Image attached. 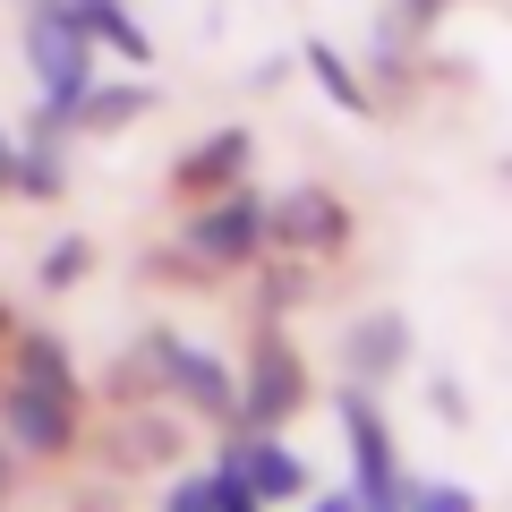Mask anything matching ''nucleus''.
Segmentation results:
<instances>
[{
    "label": "nucleus",
    "instance_id": "1",
    "mask_svg": "<svg viewBox=\"0 0 512 512\" xmlns=\"http://www.w3.org/2000/svg\"><path fill=\"white\" fill-rule=\"evenodd\" d=\"M333 410H342V436H350V495H359V512H402V444H393V419L376 410V384L350 376L333 393Z\"/></svg>",
    "mask_w": 512,
    "mask_h": 512
},
{
    "label": "nucleus",
    "instance_id": "2",
    "mask_svg": "<svg viewBox=\"0 0 512 512\" xmlns=\"http://www.w3.org/2000/svg\"><path fill=\"white\" fill-rule=\"evenodd\" d=\"M308 410V359L291 350V333L274 316H256L248 333V376H239V419L231 427H282Z\"/></svg>",
    "mask_w": 512,
    "mask_h": 512
},
{
    "label": "nucleus",
    "instance_id": "3",
    "mask_svg": "<svg viewBox=\"0 0 512 512\" xmlns=\"http://www.w3.org/2000/svg\"><path fill=\"white\" fill-rule=\"evenodd\" d=\"M146 367H154V393H180L197 419H214V427H231L239 419V376L214 359V350H197V342H180L171 325H146Z\"/></svg>",
    "mask_w": 512,
    "mask_h": 512
},
{
    "label": "nucleus",
    "instance_id": "4",
    "mask_svg": "<svg viewBox=\"0 0 512 512\" xmlns=\"http://www.w3.org/2000/svg\"><path fill=\"white\" fill-rule=\"evenodd\" d=\"M188 256H197L205 274H248V265H265V197L248 180H231L222 197H197Z\"/></svg>",
    "mask_w": 512,
    "mask_h": 512
},
{
    "label": "nucleus",
    "instance_id": "5",
    "mask_svg": "<svg viewBox=\"0 0 512 512\" xmlns=\"http://www.w3.org/2000/svg\"><path fill=\"white\" fill-rule=\"evenodd\" d=\"M265 248L274 256H342L350 248V205L333 197V188H282L274 205H265Z\"/></svg>",
    "mask_w": 512,
    "mask_h": 512
},
{
    "label": "nucleus",
    "instance_id": "6",
    "mask_svg": "<svg viewBox=\"0 0 512 512\" xmlns=\"http://www.w3.org/2000/svg\"><path fill=\"white\" fill-rule=\"evenodd\" d=\"M222 470H231L256 504H299V495H308V461L282 444V427H231Z\"/></svg>",
    "mask_w": 512,
    "mask_h": 512
},
{
    "label": "nucleus",
    "instance_id": "7",
    "mask_svg": "<svg viewBox=\"0 0 512 512\" xmlns=\"http://www.w3.org/2000/svg\"><path fill=\"white\" fill-rule=\"evenodd\" d=\"M0 436L18 444V453H35V461H60V453H77V402L9 376L0 384Z\"/></svg>",
    "mask_w": 512,
    "mask_h": 512
},
{
    "label": "nucleus",
    "instance_id": "8",
    "mask_svg": "<svg viewBox=\"0 0 512 512\" xmlns=\"http://www.w3.org/2000/svg\"><path fill=\"white\" fill-rule=\"evenodd\" d=\"M26 69H35V94H43V103L69 111L77 94H86V77H94V43L77 35V26L26 18Z\"/></svg>",
    "mask_w": 512,
    "mask_h": 512
},
{
    "label": "nucleus",
    "instance_id": "9",
    "mask_svg": "<svg viewBox=\"0 0 512 512\" xmlns=\"http://www.w3.org/2000/svg\"><path fill=\"white\" fill-rule=\"evenodd\" d=\"M248 163H256V137H248V120H231L171 163V197H222L231 180H248Z\"/></svg>",
    "mask_w": 512,
    "mask_h": 512
},
{
    "label": "nucleus",
    "instance_id": "10",
    "mask_svg": "<svg viewBox=\"0 0 512 512\" xmlns=\"http://www.w3.org/2000/svg\"><path fill=\"white\" fill-rule=\"evenodd\" d=\"M342 367H350L359 384H384V376H402V367H410V316H393V308L359 316V325L342 333Z\"/></svg>",
    "mask_w": 512,
    "mask_h": 512
},
{
    "label": "nucleus",
    "instance_id": "11",
    "mask_svg": "<svg viewBox=\"0 0 512 512\" xmlns=\"http://www.w3.org/2000/svg\"><path fill=\"white\" fill-rule=\"evenodd\" d=\"M9 350H18V376H26V384H43V393H60V402L86 410V376H77V359L60 350V333H43V325H9Z\"/></svg>",
    "mask_w": 512,
    "mask_h": 512
},
{
    "label": "nucleus",
    "instance_id": "12",
    "mask_svg": "<svg viewBox=\"0 0 512 512\" xmlns=\"http://www.w3.org/2000/svg\"><path fill=\"white\" fill-rule=\"evenodd\" d=\"M154 111V86L146 77H86V94L69 103V128H94V137H111V128H128V120H146Z\"/></svg>",
    "mask_w": 512,
    "mask_h": 512
},
{
    "label": "nucleus",
    "instance_id": "13",
    "mask_svg": "<svg viewBox=\"0 0 512 512\" xmlns=\"http://www.w3.org/2000/svg\"><path fill=\"white\" fill-rule=\"evenodd\" d=\"M171 461H180V427L154 419L146 402L111 427V470H171Z\"/></svg>",
    "mask_w": 512,
    "mask_h": 512
},
{
    "label": "nucleus",
    "instance_id": "14",
    "mask_svg": "<svg viewBox=\"0 0 512 512\" xmlns=\"http://www.w3.org/2000/svg\"><path fill=\"white\" fill-rule=\"evenodd\" d=\"M0 197H35V205L69 197V163H60V137H18V146H9V180H0Z\"/></svg>",
    "mask_w": 512,
    "mask_h": 512
},
{
    "label": "nucleus",
    "instance_id": "15",
    "mask_svg": "<svg viewBox=\"0 0 512 512\" xmlns=\"http://www.w3.org/2000/svg\"><path fill=\"white\" fill-rule=\"evenodd\" d=\"M299 60H308V77H316V86H325L342 111H367V86H359V69H350V60L333 52V43H316V35H308V43H299Z\"/></svg>",
    "mask_w": 512,
    "mask_h": 512
},
{
    "label": "nucleus",
    "instance_id": "16",
    "mask_svg": "<svg viewBox=\"0 0 512 512\" xmlns=\"http://www.w3.org/2000/svg\"><path fill=\"white\" fill-rule=\"evenodd\" d=\"M94 274V239H52V248H43V265H35V282H43V291H77V282H86Z\"/></svg>",
    "mask_w": 512,
    "mask_h": 512
},
{
    "label": "nucleus",
    "instance_id": "17",
    "mask_svg": "<svg viewBox=\"0 0 512 512\" xmlns=\"http://www.w3.org/2000/svg\"><path fill=\"white\" fill-rule=\"evenodd\" d=\"M402 512H478V495L453 478H402Z\"/></svg>",
    "mask_w": 512,
    "mask_h": 512
},
{
    "label": "nucleus",
    "instance_id": "18",
    "mask_svg": "<svg viewBox=\"0 0 512 512\" xmlns=\"http://www.w3.org/2000/svg\"><path fill=\"white\" fill-rule=\"evenodd\" d=\"M137 402H154V367H146V350L111 367V410H137Z\"/></svg>",
    "mask_w": 512,
    "mask_h": 512
},
{
    "label": "nucleus",
    "instance_id": "19",
    "mask_svg": "<svg viewBox=\"0 0 512 512\" xmlns=\"http://www.w3.org/2000/svg\"><path fill=\"white\" fill-rule=\"evenodd\" d=\"M163 512H222V504H214V478H205V470H188V478H171V495H163Z\"/></svg>",
    "mask_w": 512,
    "mask_h": 512
},
{
    "label": "nucleus",
    "instance_id": "20",
    "mask_svg": "<svg viewBox=\"0 0 512 512\" xmlns=\"http://www.w3.org/2000/svg\"><path fill=\"white\" fill-rule=\"evenodd\" d=\"M291 299H308V256L274 265V282H265V308H291Z\"/></svg>",
    "mask_w": 512,
    "mask_h": 512
},
{
    "label": "nucleus",
    "instance_id": "21",
    "mask_svg": "<svg viewBox=\"0 0 512 512\" xmlns=\"http://www.w3.org/2000/svg\"><path fill=\"white\" fill-rule=\"evenodd\" d=\"M427 410H436L444 427H470V402H461V384H453V376H436V384H427Z\"/></svg>",
    "mask_w": 512,
    "mask_h": 512
},
{
    "label": "nucleus",
    "instance_id": "22",
    "mask_svg": "<svg viewBox=\"0 0 512 512\" xmlns=\"http://www.w3.org/2000/svg\"><path fill=\"white\" fill-rule=\"evenodd\" d=\"M69 512H120V495H111V487H77Z\"/></svg>",
    "mask_w": 512,
    "mask_h": 512
},
{
    "label": "nucleus",
    "instance_id": "23",
    "mask_svg": "<svg viewBox=\"0 0 512 512\" xmlns=\"http://www.w3.org/2000/svg\"><path fill=\"white\" fill-rule=\"evenodd\" d=\"M308 512H359V495H316Z\"/></svg>",
    "mask_w": 512,
    "mask_h": 512
},
{
    "label": "nucleus",
    "instance_id": "24",
    "mask_svg": "<svg viewBox=\"0 0 512 512\" xmlns=\"http://www.w3.org/2000/svg\"><path fill=\"white\" fill-rule=\"evenodd\" d=\"M9 478H18V461H9V436H0V495H9Z\"/></svg>",
    "mask_w": 512,
    "mask_h": 512
},
{
    "label": "nucleus",
    "instance_id": "25",
    "mask_svg": "<svg viewBox=\"0 0 512 512\" xmlns=\"http://www.w3.org/2000/svg\"><path fill=\"white\" fill-rule=\"evenodd\" d=\"M0 342H9V308H0Z\"/></svg>",
    "mask_w": 512,
    "mask_h": 512
}]
</instances>
